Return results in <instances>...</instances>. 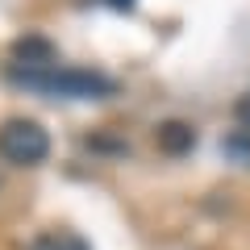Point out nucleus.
Instances as JSON below:
<instances>
[{
    "instance_id": "1",
    "label": "nucleus",
    "mask_w": 250,
    "mask_h": 250,
    "mask_svg": "<svg viewBox=\"0 0 250 250\" xmlns=\"http://www.w3.org/2000/svg\"><path fill=\"white\" fill-rule=\"evenodd\" d=\"M13 83L29 92H42V96H67V100H100V96H113L117 83L100 71H71V67H42V71H21L13 67L9 71Z\"/></svg>"
},
{
    "instance_id": "2",
    "label": "nucleus",
    "mask_w": 250,
    "mask_h": 250,
    "mask_svg": "<svg viewBox=\"0 0 250 250\" xmlns=\"http://www.w3.org/2000/svg\"><path fill=\"white\" fill-rule=\"evenodd\" d=\"M50 154V138L38 121L25 117H13V121L0 125V159L13 163V167H38V163Z\"/></svg>"
},
{
    "instance_id": "3",
    "label": "nucleus",
    "mask_w": 250,
    "mask_h": 250,
    "mask_svg": "<svg viewBox=\"0 0 250 250\" xmlns=\"http://www.w3.org/2000/svg\"><path fill=\"white\" fill-rule=\"evenodd\" d=\"M13 59L25 62L21 71H42V67H59L54 62V46L42 42V38H21L17 46H13Z\"/></svg>"
},
{
    "instance_id": "4",
    "label": "nucleus",
    "mask_w": 250,
    "mask_h": 250,
    "mask_svg": "<svg viewBox=\"0 0 250 250\" xmlns=\"http://www.w3.org/2000/svg\"><path fill=\"white\" fill-rule=\"evenodd\" d=\"M154 142H159L163 154H188L192 146H196V129L184 121H163L159 134H154Z\"/></svg>"
},
{
    "instance_id": "5",
    "label": "nucleus",
    "mask_w": 250,
    "mask_h": 250,
    "mask_svg": "<svg viewBox=\"0 0 250 250\" xmlns=\"http://www.w3.org/2000/svg\"><path fill=\"white\" fill-rule=\"evenodd\" d=\"M29 250H88V242L80 233H42Z\"/></svg>"
},
{
    "instance_id": "6",
    "label": "nucleus",
    "mask_w": 250,
    "mask_h": 250,
    "mask_svg": "<svg viewBox=\"0 0 250 250\" xmlns=\"http://www.w3.org/2000/svg\"><path fill=\"white\" fill-rule=\"evenodd\" d=\"M238 121H242L238 129H250V96H246V100L238 104Z\"/></svg>"
},
{
    "instance_id": "7",
    "label": "nucleus",
    "mask_w": 250,
    "mask_h": 250,
    "mask_svg": "<svg viewBox=\"0 0 250 250\" xmlns=\"http://www.w3.org/2000/svg\"><path fill=\"white\" fill-rule=\"evenodd\" d=\"M108 4H113L117 13H129V9H134V4H138V0H108Z\"/></svg>"
}]
</instances>
